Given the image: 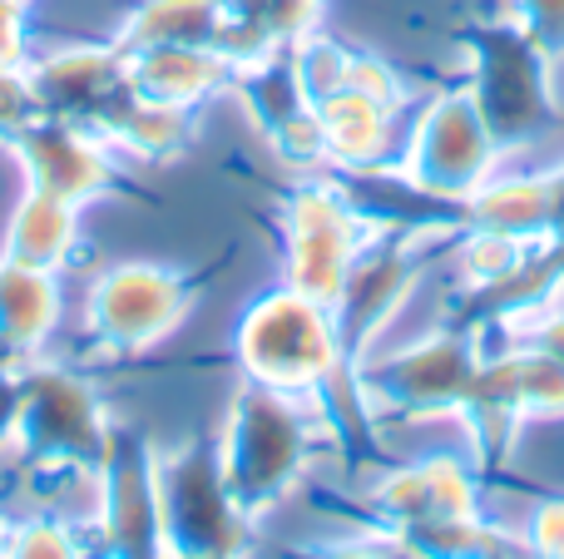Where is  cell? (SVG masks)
Listing matches in <instances>:
<instances>
[{
  "label": "cell",
  "mask_w": 564,
  "mask_h": 559,
  "mask_svg": "<svg viewBox=\"0 0 564 559\" xmlns=\"http://www.w3.org/2000/svg\"><path fill=\"white\" fill-rule=\"evenodd\" d=\"M25 75H30V89H35L40 114L75 119V124H89V129H99V119H105L129 89L124 45L55 50V55H45V59H30Z\"/></svg>",
  "instance_id": "11"
},
{
  "label": "cell",
  "mask_w": 564,
  "mask_h": 559,
  "mask_svg": "<svg viewBox=\"0 0 564 559\" xmlns=\"http://www.w3.org/2000/svg\"><path fill=\"white\" fill-rule=\"evenodd\" d=\"M30 119H40L30 75H25V69H0V139L10 144V139H15Z\"/></svg>",
  "instance_id": "23"
},
{
  "label": "cell",
  "mask_w": 564,
  "mask_h": 559,
  "mask_svg": "<svg viewBox=\"0 0 564 559\" xmlns=\"http://www.w3.org/2000/svg\"><path fill=\"white\" fill-rule=\"evenodd\" d=\"M75 253H79V204L30 184L15 218H10L6 257L45 267V273H65Z\"/></svg>",
  "instance_id": "18"
},
{
  "label": "cell",
  "mask_w": 564,
  "mask_h": 559,
  "mask_svg": "<svg viewBox=\"0 0 564 559\" xmlns=\"http://www.w3.org/2000/svg\"><path fill=\"white\" fill-rule=\"evenodd\" d=\"M480 366V352L470 342V332H431L421 342L391 352L387 362L361 372V392L381 396V402L401 406L416 416H441V412H460L470 392V376Z\"/></svg>",
  "instance_id": "8"
},
{
  "label": "cell",
  "mask_w": 564,
  "mask_h": 559,
  "mask_svg": "<svg viewBox=\"0 0 564 559\" xmlns=\"http://www.w3.org/2000/svg\"><path fill=\"white\" fill-rule=\"evenodd\" d=\"M124 65H129V89H134V95L159 99V105H178V109L204 105L228 79H238V69L208 45L124 50Z\"/></svg>",
  "instance_id": "16"
},
{
  "label": "cell",
  "mask_w": 564,
  "mask_h": 559,
  "mask_svg": "<svg viewBox=\"0 0 564 559\" xmlns=\"http://www.w3.org/2000/svg\"><path fill=\"white\" fill-rule=\"evenodd\" d=\"M411 277H416V267H411V257L401 253L397 243L371 238L357 253V263H351V273H347V287H341V297H337V332H341V352H347L351 366H357L361 347L401 313V297H406Z\"/></svg>",
  "instance_id": "14"
},
{
  "label": "cell",
  "mask_w": 564,
  "mask_h": 559,
  "mask_svg": "<svg viewBox=\"0 0 564 559\" xmlns=\"http://www.w3.org/2000/svg\"><path fill=\"white\" fill-rule=\"evenodd\" d=\"M6 530H10V520L0 515V555H6Z\"/></svg>",
  "instance_id": "30"
},
{
  "label": "cell",
  "mask_w": 564,
  "mask_h": 559,
  "mask_svg": "<svg viewBox=\"0 0 564 559\" xmlns=\"http://www.w3.org/2000/svg\"><path fill=\"white\" fill-rule=\"evenodd\" d=\"M10 144H15L30 184L50 188V194L69 198V204H89V198L109 194L119 178V149L89 124H75V119L40 114Z\"/></svg>",
  "instance_id": "10"
},
{
  "label": "cell",
  "mask_w": 564,
  "mask_h": 559,
  "mask_svg": "<svg viewBox=\"0 0 564 559\" xmlns=\"http://www.w3.org/2000/svg\"><path fill=\"white\" fill-rule=\"evenodd\" d=\"M218 25H224V0H144L124 20V50L144 45H208L214 50Z\"/></svg>",
  "instance_id": "20"
},
{
  "label": "cell",
  "mask_w": 564,
  "mask_h": 559,
  "mask_svg": "<svg viewBox=\"0 0 564 559\" xmlns=\"http://www.w3.org/2000/svg\"><path fill=\"white\" fill-rule=\"evenodd\" d=\"M234 357L243 366V382L288 396H317L322 382L347 366L337 313L292 293L288 283L263 293L243 313L234 332Z\"/></svg>",
  "instance_id": "2"
},
{
  "label": "cell",
  "mask_w": 564,
  "mask_h": 559,
  "mask_svg": "<svg viewBox=\"0 0 564 559\" xmlns=\"http://www.w3.org/2000/svg\"><path fill=\"white\" fill-rule=\"evenodd\" d=\"M545 79H550V50L530 40L525 30H486L480 40V65H476V95L480 114H486L496 139H525L530 129L545 124Z\"/></svg>",
  "instance_id": "9"
},
{
  "label": "cell",
  "mask_w": 564,
  "mask_h": 559,
  "mask_svg": "<svg viewBox=\"0 0 564 559\" xmlns=\"http://www.w3.org/2000/svg\"><path fill=\"white\" fill-rule=\"evenodd\" d=\"M288 55H292V69H297V79H302V89H307L312 105H317V99H327V95H337V89H347L351 50L341 45V40L312 30L307 40H297V45L288 50Z\"/></svg>",
  "instance_id": "21"
},
{
  "label": "cell",
  "mask_w": 564,
  "mask_h": 559,
  "mask_svg": "<svg viewBox=\"0 0 564 559\" xmlns=\"http://www.w3.org/2000/svg\"><path fill=\"white\" fill-rule=\"evenodd\" d=\"M317 129H322V154L337 164L341 174H371V168L391 164L397 149V105H381L357 89H337V95L317 99Z\"/></svg>",
  "instance_id": "15"
},
{
  "label": "cell",
  "mask_w": 564,
  "mask_h": 559,
  "mask_svg": "<svg viewBox=\"0 0 564 559\" xmlns=\"http://www.w3.org/2000/svg\"><path fill=\"white\" fill-rule=\"evenodd\" d=\"M307 402L312 396L268 392L253 382L248 392H238L218 461H224L228 491L238 495L248 515H263L307 475L322 441V421L307 412Z\"/></svg>",
  "instance_id": "1"
},
{
  "label": "cell",
  "mask_w": 564,
  "mask_h": 559,
  "mask_svg": "<svg viewBox=\"0 0 564 559\" xmlns=\"http://www.w3.org/2000/svg\"><path fill=\"white\" fill-rule=\"evenodd\" d=\"M466 228H496V233L525 238V243H545L550 238V178L525 174V178H486L476 194L460 204Z\"/></svg>",
  "instance_id": "19"
},
{
  "label": "cell",
  "mask_w": 564,
  "mask_h": 559,
  "mask_svg": "<svg viewBox=\"0 0 564 559\" xmlns=\"http://www.w3.org/2000/svg\"><path fill=\"white\" fill-rule=\"evenodd\" d=\"M159 530L169 555H238L248 540V511L228 491L224 461L214 446H184L154 456Z\"/></svg>",
  "instance_id": "4"
},
{
  "label": "cell",
  "mask_w": 564,
  "mask_h": 559,
  "mask_svg": "<svg viewBox=\"0 0 564 559\" xmlns=\"http://www.w3.org/2000/svg\"><path fill=\"white\" fill-rule=\"evenodd\" d=\"M377 505L406 535L421 525L456 520V515H480V485L460 456H426L416 465L387 471V481L377 485Z\"/></svg>",
  "instance_id": "13"
},
{
  "label": "cell",
  "mask_w": 564,
  "mask_h": 559,
  "mask_svg": "<svg viewBox=\"0 0 564 559\" xmlns=\"http://www.w3.org/2000/svg\"><path fill=\"white\" fill-rule=\"evenodd\" d=\"M516 337H525V342H535V347H545L550 357H560L564 362V307H540V313H530V317H520V322H506Z\"/></svg>",
  "instance_id": "27"
},
{
  "label": "cell",
  "mask_w": 564,
  "mask_h": 559,
  "mask_svg": "<svg viewBox=\"0 0 564 559\" xmlns=\"http://www.w3.org/2000/svg\"><path fill=\"white\" fill-rule=\"evenodd\" d=\"M347 89L381 99V105H401V99H406V85H401L397 69L381 65L377 55H357V50H351V59H347Z\"/></svg>",
  "instance_id": "24"
},
{
  "label": "cell",
  "mask_w": 564,
  "mask_h": 559,
  "mask_svg": "<svg viewBox=\"0 0 564 559\" xmlns=\"http://www.w3.org/2000/svg\"><path fill=\"white\" fill-rule=\"evenodd\" d=\"M25 376V412H20V446L30 461H75L105 465L115 446V426L95 386L69 366H30Z\"/></svg>",
  "instance_id": "6"
},
{
  "label": "cell",
  "mask_w": 564,
  "mask_h": 559,
  "mask_svg": "<svg viewBox=\"0 0 564 559\" xmlns=\"http://www.w3.org/2000/svg\"><path fill=\"white\" fill-rule=\"evenodd\" d=\"M194 293L198 277L188 273L154 263H119L89 287L85 337L95 342V352L139 357L184 322V313L194 307Z\"/></svg>",
  "instance_id": "5"
},
{
  "label": "cell",
  "mask_w": 564,
  "mask_h": 559,
  "mask_svg": "<svg viewBox=\"0 0 564 559\" xmlns=\"http://www.w3.org/2000/svg\"><path fill=\"white\" fill-rule=\"evenodd\" d=\"M59 327V273L6 257L0 263V352L35 357Z\"/></svg>",
  "instance_id": "17"
},
{
  "label": "cell",
  "mask_w": 564,
  "mask_h": 559,
  "mask_svg": "<svg viewBox=\"0 0 564 559\" xmlns=\"http://www.w3.org/2000/svg\"><path fill=\"white\" fill-rule=\"evenodd\" d=\"M516 25L545 50L564 45V0H516Z\"/></svg>",
  "instance_id": "25"
},
{
  "label": "cell",
  "mask_w": 564,
  "mask_h": 559,
  "mask_svg": "<svg viewBox=\"0 0 564 559\" xmlns=\"http://www.w3.org/2000/svg\"><path fill=\"white\" fill-rule=\"evenodd\" d=\"M30 40H25V0H0V69H25Z\"/></svg>",
  "instance_id": "26"
},
{
  "label": "cell",
  "mask_w": 564,
  "mask_h": 559,
  "mask_svg": "<svg viewBox=\"0 0 564 559\" xmlns=\"http://www.w3.org/2000/svg\"><path fill=\"white\" fill-rule=\"evenodd\" d=\"M6 555H55L59 559V555H79V540L69 535L65 515L40 511L6 530Z\"/></svg>",
  "instance_id": "22"
},
{
  "label": "cell",
  "mask_w": 564,
  "mask_h": 559,
  "mask_svg": "<svg viewBox=\"0 0 564 559\" xmlns=\"http://www.w3.org/2000/svg\"><path fill=\"white\" fill-rule=\"evenodd\" d=\"M20 412H25V376L0 366V446L20 441Z\"/></svg>",
  "instance_id": "29"
},
{
  "label": "cell",
  "mask_w": 564,
  "mask_h": 559,
  "mask_svg": "<svg viewBox=\"0 0 564 559\" xmlns=\"http://www.w3.org/2000/svg\"><path fill=\"white\" fill-rule=\"evenodd\" d=\"M496 144L500 139L490 134L470 89L441 95L411 134L406 178H416L421 188L451 198V204H466L496 168Z\"/></svg>",
  "instance_id": "7"
},
{
  "label": "cell",
  "mask_w": 564,
  "mask_h": 559,
  "mask_svg": "<svg viewBox=\"0 0 564 559\" xmlns=\"http://www.w3.org/2000/svg\"><path fill=\"white\" fill-rule=\"evenodd\" d=\"M282 223H288L282 283L337 313V297L347 287L357 253L371 238H381L377 223L351 204L341 184H302L282 208Z\"/></svg>",
  "instance_id": "3"
},
{
  "label": "cell",
  "mask_w": 564,
  "mask_h": 559,
  "mask_svg": "<svg viewBox=\"0 0 564 559\" xmlns=\"http://www.w3.org/2000/svg\"><path fill=\"white\" fill-rule=\"evenodd\" d=\"M525 545L535 555H564V501H540L530 515Z\"/></svg>",
  "instance_id": "28"
},
{
  "label": "cell",
  "mask_w": 564,
  "mask_h": 559,
  "mask_svg": "<svg viewBox=\"0 0 564 559\" xmlns=\"http://www.w3.org/2000/svg\"><path fill=\"white\" fill-rule=\"evenodd\" d=\"M99 525L119 555H159V485H154V451L139 436L115 431L105 465H99Z\"/></svg>",
  "instance_id": "12"
}]
</instances>
